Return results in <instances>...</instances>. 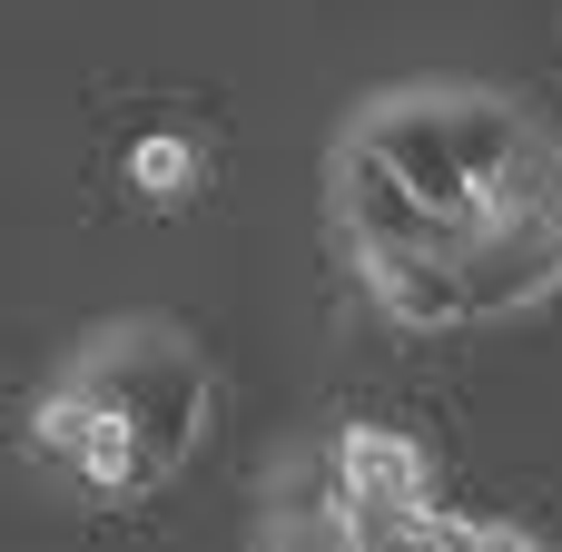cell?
Segmentation results:
<instances>
[{
  "label": "cell",
  "mask_w": 562,
  "mask_h": 552,
  "mask_svg": "<svg viewBox=\"0 0 562 552\" xmlns=\"http://www.w3.org/2000/svg\"><path fill=\"white\" fill-rule=\"evenodd\" d=\"M207 178H217V148H207V128H188V119H138V128L119 138V188H128V207H148V217L198 207Z\"/></svg>",
  "instance_id": "3957f363"
},
{
  "label": "cell",
  "mask_w": 562,
  "mask_h": 552,
  "mask_svg": "<svg viewBox=\"0 0 562 552\" xmlns=\"http://www.w3.org/2000/svg\"><path fill=\"white\" fill-rule=\"evenodd\" d=\"M454 286H464V326H494V316H524V306L562 296V207L484 217L454 257Z\"/></svg>",
  "instance_id": "7a4b0ae2"
},
{
  "label": "cell",
  "mask_w": 562,
  "mask_h": 552,
  "mask_svg": "<svg viewBox=\"0 0 562 552\" xmlns=\"http://www.w3.org/2000/svg\"><path fill=\"white\" fill-rule=\"evenodd\" d=\"M326 464H336V484L366 494V504H435V494H445L435 454H425L405 425H375V415H346V425L326 435Z\"/></svg>",
  "instance_id": "277c9868"
},
{
  "label": "cell",
  "mask_w": 562,
  "mask_h": 552,
  "mask_svg": "<svg viewBox=\"0 0 562 552\" xmlns=\"http://www.w3.org/2000/svg\"><path fill=\"white\" fill-rule=\"evenodd\" d=\"M59 375H69L89 405H109V415L128 425V444L148 454L158 484H168V474L198 454V435H207V356H198V336H178L168 316H109Z\"/></svg>",
  "instance_id": "6da1fadb"
}]
</instances>
